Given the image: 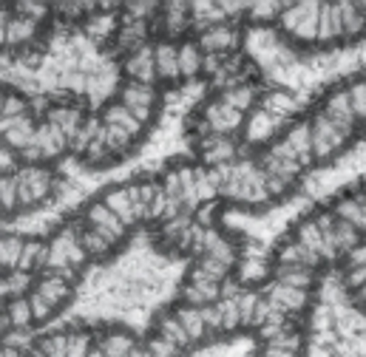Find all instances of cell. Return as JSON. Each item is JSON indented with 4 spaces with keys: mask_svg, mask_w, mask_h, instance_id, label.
Listing matches in <instances>:
<instances>
[{
    "mask_svg": "<svg viewBox=\"0 0 366 357\" xmlns=\"http://www.w3.org/2000/svg\"><path fill=\"white\" fill-rule=\"evenodd\" d=\"M17 176V207L20 213H29L40 204H46L49 198L57 196L60 178L51 168L46 165H23L14 171Z\"/></svg>",
    "mask_w": 366,
    "mask_h": 357,
    "instance_id": "6da1fadb",
    "label": "cell"
},
{
    "mask_svg": "<svg viewBox=\"0 0 366 357\" xmlns=\"http://www.w3.org/2000/svg\"><path fill=\"white\" fill-rule=\"evenodd\" d=\"M122 74L125 83L139 86H157V69H154V43H145L128 54H122Z\"/></svg>",
    "mask_w": 366,
    "mask_h": 357,
    "instance_id": "7a4b0ae2",
    "label": "cell"
},
{
    "mask_svg": "<svg viewBox=\"0 0 366 357\" xmlns=\"http://www.w3.org/2000/svg\"><path fill=\"white\" fill-rule=\"evenodd\" d=\"M34 128H37V122L31 119V114L14 116V119H0V148H6L9 154L20 156L31 145Z\"/></svg>",
    "mask_w": 366,
    "mask_h": 357,
    "instance_id": "3957f363",
    "label": "cell"
},
{
    "mask_svg": "<svg viewBox=\"0 0 366 357\" xmlns=\"http://www.w3.org/2000/svg\"><path fill=\"white\" fill-rule=\"evenodd\" d=\"M154 69H157V83L177 86L182 80V71H179V43L177 40H157L154 43Z\"/></svg>",
    "mask_w": 366,
    "mask_h": 357,
    "instance_id": "277c9868",
    "label": "cell"
},
{
    "mask_svg": "<svg viewBox=\"0 0 366 357\" xmlns=\"http://www.w3.org/2000/svg\"><path fill=\"white\" fill-rule=\"evenodd\" d=\"M199 49L204 51V54H222V57H227L236 46H239V31L233 29V26H227L224 20H219V23H210L202 34H199Z\"/></svg>",
    "mask_w": 366,
    "mask_h": 357,
    "instance_id": "5b68a950",
    "label": "cell"
},
{
    "mask_svg": "<svg viewBox=\"0 0 366 357\" xmlns=\"http://www.w3.org/2000/svg\"><path fill=\"white\" fill-rule=\"evenodd\" d=\"M264 298L270 301L273 309L284 312V315L304 312L312 303V292L310 289H295V286H284V283H275V281L267 286V295Z\"/></svg>",
    "mask_w": 366,
    "mask_h": 357,
    "instance_id": "8992f818",
    "label": "cell"
},
{
    "mask_svg": "<svg viewBox=\"0 0 366 357\" xmlns=\"http://www.w3.org/2000/svg\"><path fill=\"white\" fill-rule=\"evenodd\" d=\"M86 111L77 105V102H51L49 108H46V114H43V122H49V125H54L57 131H63L69 139L80 131V125L86 122Z\"/></svg>",
    "mask_w": 366,
    "mask_h": 357,
    "instance_id": "52a82bcc",
    "label": "cell"
},
{
    "mask_svg": "<svg viewBox=\"0 0 366 357\" xmlns=\"http://www.w3.org/2000/svg\"><path fill=\"white\" fill-rule=\"evenodd\" d=\"M46 264H49V238H43V236H26L14 272L34 275V272H43Z\"/></svg>",
    "mask_w": 366,
    "mask_h": 357,
    "instance_id": "ba28073f",
    "label": "cell"
},
{
    "mask_svg": "<svg viewBox=\"0 0 366 357\" xmlns=\"http://www.w3.org/2000/svg\"><path fill=\"white\" fill-rule=\"evenodd\" d=\"M332 216L352 224L361 236H366V193H344L335 198Z\"/></svg>",
    "mask_w": 366,
    "mask_h": 357,
    "instance_id": "9c48e42d",
    "label": "cell"
},
{
    "mask_svg": "<svg viewBox=\"0 0 366 357\" xmlns=\"http://www.w3.org/2000/svg\"><path fill=\"white\" fill-rule=\"evenodd\" d=\"M117 102H122L128 111H157L162 105V96L157 86H139V83H122Z\"/></svg>",
    "mask_w": 366,
    "mask_h": 357,
    "instance_id": "30bf717a",
    "label": "cell"
},
{
    "mask_svg": "<svg viewBox=\"0 0 366 357\" xmlns=\"http://www.w3.org/2000/svg\"><path fill=\"white\" fill-rule=\"evenodd\" d=\"M97 346L105 352V357H128L139 343L128 326H108L102 335H97Z\"/></svg>",
    "mask_w": 366,
    "mask_h": 357,
    "instance_id": "8fae6325",
    "label": "cell"
},
{
    "mask_svg": "<svg viewBox=\"0 0 366 357\" xmlns=\"http://www.w3.org/2000/svg\"><path fill=\"white\" fill-rule=\"evenodd\" d=\"M3 309H6L11 332H31L34 329V318H31V306H29V295L26 292L9 295L3 301Z\"/></svg>",
    "mask_w": 366,
    "mask_h": 357,
    "instance_id": "7c38bea8",
    "label": "cell"
},
{
    "mask_svg": "<svg viewBox=\"0 0 366 357\" xmlns=\"http://www.w3.org/2000/svg\"><path fill=\"white\" fill-rule=\"evenodd\" d=\"M174 315H177V321L182 323L184 335L190 338L193 346L207 341V326H204V315H202V309H196V306H184L182 303L179 309H174Z\"/></svg>",
    "mask_w": 366,
    "mask_h": 357,
    "instance_id": "4fadbf2b",
    "label": "cell"
},
{
    "mask_svg": "<svg viewBox=\"0 0 366 357\" xmlns=\"http://www.w3.org/2000/svg\"><path fill=\"white\" fill-rule=\"evenodd\" d=\"M154 335H159V338H165L171 346H177L179 352H190L193 349V343H190V338L184 335V329H182V323L177 321V315L174 312H165L159 321H157V332Z\"/></svg>",
    "mask_w": 366,
    "mask_h": 357,
    "instance_id": "5bb4252c",
    "label": "cell"
},
{
    "mask_svg": "<svg viewBox=\"0 0 366 357\" xmlns=\"http://www.w3.org/2000/svg\"><path fill=\"white\" fill-rule=\"evenodd\" d=\"M31 349L40 357H66L69 349V329H54L46 335H37L31 341Z\"/></svg>",
    "mask_w": 366,
    "mask_h": 357,
    "instance_id": "9a60e30c",
    "label": "cell"
},
{
    "mask_svg": "<svg viewBox=\"0 0 366 357\" xmlns=\"http://www.w3.org/2000/svg\"><path fill=\"white\" fill-rule=\"evenodd\" d=\"M202 63H204V51L199 49L196 40L179 43V71H182V80L199 77L202 74Z\"/></svg>",
    "mask_w": 366,
    "mask_h": 357,
    "instance_id": "2e32d148",
    "label": "cell"
},
{
    "mask_svg": "<svg viewBox=\"0 0 366 357\" xmlns=\"http://www.w3.org/2000/svg\"><path fill=\"white\" fill-rule=\"evenodd\" d=\"M222 102H224V105H230V108H233V111H239V114H247V111L256 105V86H253V83H247V80L233 83L230 89L224 91Z\"/></svg>",
    "mask_w": 366,
    "mask_h": 357,
    "instance_id": "e0dca14e",
    "label": "cell"
},
{
    "mask_svg": "<svg viewBox=\"0 0 366 357\" xmlns=\"http://www.w3.org/2000/svg\"><path fill=\"white\" fill-rule=\"evenodd\" d=\"M273 281L275 283H284V286H295V289H312V283H315V269H310V267H275Z\"/></svg>",
    "mask_w": 366,
    "mask_h": 357,
    "instance_id": "ac0fdd59",
    "label": "cell"
},
{
    "mask_svg": "<svg viewBox=\"0 0 366 357\" xmlns=\"http://www.w3.org/2000/svg\"><path fill=\"white\" fill-rule=\"evenodd\" d=\"M37 31H40V23L11 14V20H9V34H6V46H26V43H31V40L37 37Z\"/></svg>",
    "mask_w": 366,
    "mask_h": 357,
    "instance_id": "d6986e66",
    "label": "cell"
},
{
    "mask_svg": "<svg viewBox=\"0 0 366 357\" xmlns=\"http://www.w3.org/2000/svg\"><path fill=\"white\" fill-rule=\"evenodd\" d=\"M20 247H23V236H11V233H3L0 236V278L3 275H11L17 269Z\"/></svg>",
    "mask_w": 366,
    "mask_h": 357,
    "instance_id": "ffe728a7",
    "label": "cell"
},
{
    "mask_svg": "<svg viewBox=\"0 0 366 357\" xmlns=\"http://www.w3.org/2000/svg\"><path fill=\"white\" fill-rule=\"evenodd\" d=\"M80 244H83V250H86V256H89V261H108L117 250L99 236V233H94L89 227H83L80 230Z\"/></svg>",
    "mask_w": 366,
    "mask_h": 357,
    "instance_id": "44dd1931",
    "label": "cell"
},
{
    "mask_svg": "<svg viewBox=\"0 0 366 357\" xmlns=\"http://www.w3.org/2000/svg\"><path fill=\"white\" fill-rule=\"evenodd\" d=\"M117 26H119V14H89V23H86V34L102 43V40H114L117 34Z\"/></svg>",
    "mask_w": 366,
    "mask_h": 357,
    "instance_id": "7402d4cb",
    "label": "cell"
},
{
    "mask_svg": "<svg viewBox=\"0 0 366 357\" xmlns=\"http://www.w3.org/2000/svg\"><path fill=\"white\" fill-rule=\"evenodd\" d=\"M0 207L6 216L20 213L17 207V176L14 171H0Z\"/></svg>",
    "mask_w": 366,
    "mask_h": 357,
    "instance_id": "603a6c76",
    "label": "cell"
},
{
    "mask_svg": "<svg viewBox=\"0 0 366 357\" xmlns=\"http://www.w3.org/2000/svg\"><path fill=\"white\" fill-rule=\"evenodd\" d=\"M94 346H97V332H92V329H69L66 357H89Z\"/></svg>",
    "mask_w": 366,
    "mask_h": 357,
    "instance_id": "cb8c5ba5",
    "label": "cell"
},
{
    "mask_svg": "<svg viewBox=\"0 0 366 357\" xmlns=\"http://www.w3.org/2000/svg\"><path fill=\"white\" fill-rule=\"evenodd\" d=\"M29 295V306H31V318H34V326H43V323H49L51 318H57L60 315V309H54L43 295H37L34 289H29L26 292Z\"/></svg>",
    "mask_w": 366,
    "mask_h": 357,
    "instance_id": "d4e9b609",
    "label": "cell"
},
{
    "mask_svg": "<svg viewBox=\"0 0 366 357\" xmlns=\"http://www.w3.org/2000/svg\"><path fill=\"white\" fill-rule=\"evenodd\" d=\"M298 187V176H267L264 174V193L267 198H287Z\"/></svg>",
    "mask_w": 366,
    "mask_h": 357,
    "instance_id": "484cf974",
    "label": "cell"
},
{
    "mask_svg": "<svg viewBox=\"0 0 366 357\" xmlns=\"http://www.w3.org/2000/svg\"><path fill=\"white\" fill-rule=\"evenodd\" d=\"M49 11H51V6L49 3H14L11 6V14H17V17H26V20H34V23H43L46 17H49Z\"/></svg>",
    "mask_w": 366,
    "mask_h": 357,
    "instance_id": "4316f807",
    "label": "cell"
},
{
    "mask_svg": "<svg viewBox=\"0 0 366 357\" xmlns=\"http://www.w3.org/2000/svg\"><path fill=\"white\" fill-rule=\"evenodd\" d=\"M29 114V99L17 91H6L3 99V116L0 119H14V116H26Z\"/></svg>",
    "mask_w": 366,
    "mask_h": 357,
    "instance_id": "83f0119b",
    "label": "cell"
},
{
    "mask_svg": "<svg viewBox=\"0 0 366 357\" xmlns=\"http://www.w3.org/2000/svg\"><path fill=\"white\" fill-rule=\"evenodd\" d=\"M347 96H350V105H352V114L358 122H364L366 114V80H355L347 86Z\"/></svg>",
    "mask_w": 366,
    "mask_h": 357,
    "instance_id": "f1b7e54d",
    "label": "cell"
},
{
    "mask_svg": "<svg viewBox=\"0 0 366 357\" xmlns=\"http://www.w3.org/2000/svg\"><path fill=\"white\" fill-rule=\"evenodd\" d=\"M145 349H148L151 357H187L184 352H179L177 346H171L165 338H159V335H151V338L145 341Z\"/></svg>",
    "mask_w": 366,
    "mask_h": 357,
    "instance_id": "f546056e",
    "label": "cell"
},
{
    "mask_svg": "<svg viewBox=\"0 0 366 357\" xmlns=\"http://www.w3.org/2000/svg\"><path fill=\"white\" fill-rule=\"evenodd\" d=\"M284 6H275V3H250L244 11H250V20H273L281 14Z\"/></svg>",
    "mask_w": 366,
    "mask_h": 357,
    "instance_id": "4dcf8cb0",
    "label": "cell"
},
{
    "mask_svg": "<svg viewBox=\"0 0 366 357\" xmlns=\"http://www.w3.org/2000/svg\"><path fill=\"white\" fill-rule=\"evenodd\" d=\"M9 20H11V9H0V49L6 46V34H9Z\"/></svg>",
    "mask_w": 366,
    "mask_h": 357,
    "instance_id": "1f68e13d",
    "label": "cell"
},
{
    "mask_svg": "<svg viewBox=\"0 0 366 357\" xmlns=\"http://www.w3.org/2000/svg\"><path fill=\"white\" fill-rule=\"evenodd\" d=\"M9 332H11V326H9V318H6V309H3V301H0V341H3Z\"/></svg>",
    "mask_w": 366,
    "mask_h": 357,
    "instance_id": "d6a6232c",
    "label": "cell"
},
{
    "mask_svg": "<svg viewBox=\"0 0 366 357\" xmlns=\"http://www.w3.org/2000/svg\"><path fill=\"white\" fill-rule=\"evenodd\" d=\"M3 99H6V89H0V116H3Z\"/></svg>",
    "mask_w": 366,
    "mask_h": 357,
    "instance_id": "836d02e7",
    "label": "cell"
},
{
    "mask_svg": "<svg viewBox=\"0 0 366 357\" xmlns=\"http://www.w3.org/2000/svg\"><path fill=\"white\" fill-rule=\"evenodd\" d=\"M0 357H3V346H0Z\"/></svg>",
    "mask_w": 366,
    "mask_h": 357,
    "instance_id": "e575fe53",
    "label": "cell"
}]
</instances>
